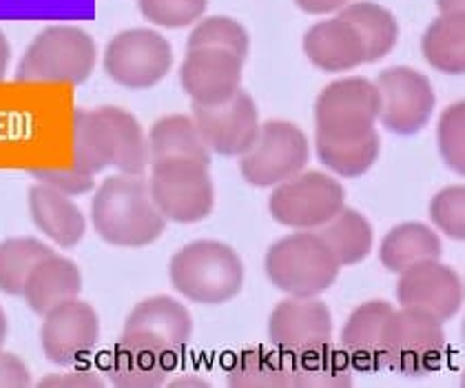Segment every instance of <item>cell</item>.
Here are the masks:
<instances>
[{
  "label": "cell",
  "mask_w": 465,
  "mask_h": 388,
  "mask_svg": "<svg viewBox=\"0 0 465 388\" xmlns=\"http://www.w3.org/2000/svg\"><path fill=\"white\" fill-rule=\"evenodd\" d=\"M74 166L89 175L115 169L143 175L149 169L146 134L131 111L120 107L75 109L72 115Z\"/></svg>",
  "instance_id": "cell-1"
},
{
  "label": "cell",
  "mask_w": 465,
  "mask_h": 388,
  "mask_svg": "<svg viewBox=\"0 0 465 388\" xmlns=\"http://www.w3.org/2000/svg\"><path fill=\"white\" fill-rule=\"evenodd\" d=\"M91 224L107 244L143 249L162 238L166 229L143 175H111L91 200Z\"/></svg>",
  "instance_id": "cell-2"
},
{
  "label": "cell",
  "mask_w": 465,
  "mask_h": 388,
  "mask_svg": "<svg viewBox=\"0 0 465 388\" xmlns=\"http://www.w3.org/2000/svg\"><path fill=\"white\" fill-rule=\"evenodd\" d=\"M169 280L186 300L220 306L244 286V264L237 251L224 242L195 240L171 258Z\"/></svg>",
  "instance_id": "cell-3"
},
{
  "label": "cell",
  "mask_w": 465,
  "mask_h": 388,
  "mask_svg": "<svg viewBox=\"0 0 465 388\" xmlns=\"http://www.w3.org/2000/svg\"><path fill=\"white\" fill-rule=\"evenodd\" d=\"M98 47L75 25H49L25 49L16 67L18 83L83 85L95 69Z\"/></svg>",
  "instance_id": "cell-4"
},
{
  "label": "cell",
  "mask_w": 465,
  "mask_h": 388,
  "mask_svg": "<svg viewBox=\"0 0 465 388\" xmlns=\"http://www.w3.org/2000/svg\"><path fill=\"white\" fill-rule=\"evenodd\" d=\"M264 269L272 286L291 297H317L331 289L341 266L317 231H297L266 251Z\"/></svg>",
  "instance_id": "cell-5"
},
{
  "label": "cell",
  "mask_w": 465,
  "mask_h": 388,
  "mask_svg": "<svg viewBox=\"0 0 465 388\" xmlns=\"http://www.w3.org/2000/svg\"><path fill=\"white\" fill-rule=\"evenodd\" d=\"M383 364L406 377L430 375L446 360L443 322L417 309H394L383 326Z\"/></svg>",
  "instance_id": "cell-6"
},
{
  "label": "cell",
  "mask_w": 465,
  "mask_h": 388,
  "mask_svg": "<svg viewBox=\"0 0 465 388\" xmlns=\"http://www.w3.org/2000/svg\"><path fill=\"white\" fill-rule=\"evenodd\" d=\"M149 166V194L166 222L195 224L209 218L215 206V186L209 164L171 158Z\"/></svg>",
  "instance_id": "cell-7"
},
{
  "label": "cell",
  "mask_w": 465,
  "mask_h": 388,
  "mask_svg": "<svg viewBox=\"0 0 465 388\" xmlns=\"http://www.w3.org/2000/svg\"><path fill=\"white\" fill-rule=\"evenodd\" d=\"M346 206V191L332 175L300 171L272 189L269 211L272 220L295 231H317Z\"/></svg>",
  "instance_id": "cell-8"
},
{
  "label": "cell",
  "mask_w": 465,
  "mask_h": 388,
  "mask_svg": "<svg viewBox=\"0 0 465 388\" xmlns=\"http://www.w3.org/2000/svg\"><path fill=\"white\" fill-rule=\"evenodd\" d=\"M103 65L115 85L131 92H144L171 72L173 47L155 29H124L109 40Z\"/></svg>",
  "instance_id": "cell-9"
},
{
  "label": "cell",
  "mask_w": 465,
  "mask_h": 388,
  "mask_svg": "<svg viewBox=\"0 0 465 388\" xmlns=\"http://www.w3.org/2000/svg\"><path fill=\"white\" fill-rule=\"evenodd\" d=\"M311 158L308 138L297 124L269 120L260 124L255 140L240 155V174L252 186H277L304 171Z\"/></svg>",
  "instance_id": "cell-10"
},
{
  "label": "cell",
  "mask_w": 465,
  "mask_h": 388,
  "mask_svg": "<svg viewBox=\"0 0 465 388\" xmlns=\"http://www.w3.org/2000/svg\"><path fill=\"white\" fill-rule=\"evenodd\" d=\"M379 92L368 78H341L328 85L315 104L317 135L331 140H357L375 131Z\"/></svg>",
  "instance_id": "cell-11"
},
{
  "label": "cell",
  "mask_w": 465,
  "mask_h": 388,
  "mask_svg": "<svg viewBox=\"0 0 465 388\" xmlns=\"http://www.w3.org/2000/svg\"><path fill=\"white\" fill-rule=\"evenodd\" d=\"M379 123L397 135L419 134L437 107L428 75L411 67H391L379 74Z\"/></svg>",
  "instance_id": "cell-12"
},
{
  "label": "cell",
  "mask_w": 465,
  "mask_h": 388,
  "mask_svg": "<svg viewBox=\"0 0 465 388\" xmlns=\"http://www.w3.org/2000/svg\"><path fill=\"white\" fill-rule=\"evenodd\" d=\"M193 120L202 140L217 155L240 158L260 131V111L249 92L240 89L217 104H193Z\"/></svg>",
  "instance_id": "cell-13"
},
{
  "label": "cell",
  "mask_w": 465,
  "mask_h": 388,
  "mask_svg": "<svg viewBox=\"0 0 465 388\" xmlns=\"http://www.w3.org/2000/svg\"><path fill=\"white\" fill-rule=\"evenodd\" d=\"M397 300L406 309L423 311L434 320L448 322L463 306V280L439 260L421 262L399 274Z\"/></svg>",
  "instance_id": "cell-14"
},
{
  "label": "cell",
  "mask_w": 465,
  "mask_h": 388,
  "mask_svg": "<svg viewBox=\"0 0 465 388\" xmlns=\"http://www.w3.org/2000/svg\"><path fill=\"white\" fill-rule=\"evenodd\" d=\"M40 344L49 362L72 366L84 360L100 340V317L87 302L72 300L43 315Z\"/></svg>",
  "instance_id": "cell-15"
},
{
  "label": "cell",
  "mask_w": 465,
  "mask_h": 388,
  "mask_svg": "<svg viewBox=\"0 0 465 388\" xmlns=\"http://www.w3.org/2000/svg\"><path fill=\"white\" fill-rule=\"evenodd\" d=\"M332 337L331 309L317 297H288L272 309L269 340L282 355L295 357Z\"/></svg>",
  "instance_id": "cell-16"
},
{
  "label": "cell",
  "mask_w": 465,
  "mask_h": 388,
  "mask_svg": "<svg viewBox=\"0 0 465 388\" xmlns=\"http://www.w3.org/2000/svg\"><path fill=\"white\" fill-rule=\"evenodd\" d=\"M244 58L224 49H189L180 67V85L193 104H217L242 89Z\"/></svg>",
  "instance_id": "cell-17"
},
{
  "label": "cell",
  "mask_w": 465,
  "mask_h": 388,
  "mask_svg": "<svg viewBox=\"0 0 465 388\" xmlns=\"http://www.w3.org/2000/svg\"><path fill=\"white\" fill-rule=\"evenodd\" d=\"M123 333L143 337L180 360L193 335V317L175 297L153 295L134 306Z\"/></svg>",
  "instance_id": "cell-18"
},
{
  "label": "cell",
  "mask_w": 465,
  "mask_h": 388,
  "mask_svg": "<svg viewBox=\"0 0 465 388\" xmlns=\"http://www.w3.org/2000/svg\"><path fill=\"white\" fill-rule=\"evenodd\" d=\"M178 357L138 335L123 333L107 362L109 382L118 388H158L166 384Z\"/></svg>",
  "instance_id": "cell-19"
},
{
  "label": "cell",
  "mask_w": 465,
  "mask_h": 388,
  "mask_svg": "<svg viewBox=\"0 0 465 388\" xmlns=\"http://www.w3.org/2000/svg\"><path fill=\"white\" fill-rule=\"evenodd\" d=\"M29 215L36 229L60 249H72L87 234V218L69 195L36 183L27 194Z\"/></svg>",
  "instance_id": "cell-20"
},
{
  "label": "cell",
  "mask_w": 465,
  "mask_h": 388,
  "mask_svg": "<svg viewBox=\"0 0 465 388\" xmlns=\"http://www.w3.org/2000/svg\"><path fill=\"white\" fill-rule=\"evenodd\" d=\"M392 306L383 300L363 302L352 311L341 331V349L351 360L352 369L377 373L383 366L381 337L383 326L392 313Z\"/></svg>",
  "instance_id": "cell-21"
},
{
  "label": "cell",
  "mask_w": 465,
  "mask_h": 388,
  "mask_svg": "<svg viewBox=\"0 0 465 388\" xmlns=\"http://www.w3.org/2000/svg\"><path fill=\"white\" fill-rule=\"evenodd\" d=\"M304 54L317 69L326 74L352 72L363 65V45L351 23L328 18L312 25L304 36Z\"/></svg>",
  "instance_id": "cell-22"
},
{
  "label": "cell",
  "mask_w": 465,
  "mask_h": 388,
  "mask_svg": "<svg viewBox=\"0 0 465 388\" xmlns=\"http://www.w3.org/2000/svg\"><path fill=\"white\" fill-rule=\"evenodd\" d=\"M80 291H83V275L78 264L52 251L34 266L20 295L34 313L47 315L55 306L78 300Z\"/></svg>",
  "instance_id": "cell-23"
},
{
  "label": "cell",
  "mask_w": 465,
  "mask_h": 388,
  "mask_svg": "<svg viewBox=\"0 0 465 388\" xmlns=\"http://www.w3.org/2000/svg\"><path fill=\"white\" fill-rule=\"evenodd\" d=\"M352 364L346 353L332 342L288 357V386L291 388H348L355 384Z\"/></svg>",
  "instance_id": "cell-24"
},
{
  "label": "cell",
  "mask_w": 465,
  "mask_h": 388,
  "mask_svg": "<svg viewBox=\"0 0 465 388\" xmlns=\"http://www.w3.org/2000/svg\"><path fill=\"white\" fill-rule=\"evenodd\" d=\"M441 258V238L423 222H403L386 234L379 246V260L392 274H403L414 264Z\"/></svg>",
  "instance_id": "cell-25"
},
{
  "label": "cell",
  "mask_w": 465,
  "mask_h": 388,
  "mask_svg": "<svg viewBox=\"0 0 465 388\" xmlns=\"http://www.w3.org/2000/svg\"><path fill=\"white\" fill-rule=\"evenodd\" d=\"M146 147L151 163L171 158L211 163V151L202 140L195 120L189 115H164L155 120L146 134Z\"/></svg>",
  "instance_id": "cell-26"
},
{
  "label": "cell",
  "mask_w": 465,
  "mask_h": 388,
  "mask_svg": "<svg viewBox=\"0 0 465 388\" xmlns=\"http://www.w3.org/2000/svg\"><path fill=\"white\" fill-rule=\"evenodd\" d=\"M340 18L355 27L363 45V63H377L392 52L399 38V23L388 7L371 0L348 3Z\"/></svg>",
  "instance_id": "cell-27"
},
{
  "label": "cell",
  "mask_w": 465,
  "mask_h": 388,
  "mask_svg": "<svg viewBox=\"0 0 465 388\" xmlns=\"http://www.w3.org/2000/svg\"><path fill=\"white\" fill-rule=\"evenodd\" d=\"M317 235L331 249L340 266H352L366 260L372 251V242H375L372 226L366 215L355 209H346V206L335 218L320 226Z\"/></svg>",
  "instance_id": "cell-28"
},
{
  "label": "cell",
  "mask_w": 465,
  "mask_h": 388,
  "mask_svg": "<svg viewBox=\"0 0 465 388\" xmlns=\"http://www.w3.org/2000/svg\"><path fill=\"white\" fill-rule=\"evenodd\" d=\"M226 384L232 388H291L288 357L264 346L237 353L226 371Z\"/></svg>",
  "instance_id": "cell-29"
},
{
  "label": "cell",
  "mask_w": 465,
  "mask_h": 388,
  "mask_svg": "<svg viewBox=\"0 0 465 388\" xmlns=\"http://www.w3.org/2000/svg\"><path fill=\"white\" fill-rule=\"evenodd\" d=\"M317 158L320 163L341 178H359L368 174L377 163L381 140L377 131L357 140H331L323 135H315Z\"/></svg>",
  "instance_id": "cell-30"
},
{
  "label": "cell",
  "mask_w": 465,
  "mask_h": 388,
  "mask_svg": "<svg viewBox=\"0 0 465 388\" xmlns=\"http://www.w3.org/2000/svg\"><path fill=\"white\" fill-rule=\"evenodd\" d=\"M421 52L437 72L463 75L465 72V16H439L430 23Z\"/></svg>",
  "instance_id": "cell-31"
},
{
  "label": "cell",
  "mask_w": 465,
  "mask_h": 388,
  "mask_svg": "<svg viewBox=\"0 0 465 388\" xmlns=\"http://www.w3.org/2000/svg\"><path fill=\"white\" fill-rule=\"evenodd\" d=\"M52 246L38 238H7L0 242V291L5 295H20L27 275Z\"/></svg>",
  "instance_id": "cell-32"
},
{
  "label": "cell",
  "mask_w": 465,
  "mask_h": 388,
  "mask_svg": "<svg viewBox=\"0 0 465 388\" xmlns=\"http://www.w3.org/2000/svg\"><path fill=\"white\" fill-rule=\"evenodd\" d=\"M251 47L249 32L240 20L229 16H209L197 20L186 40V49H224L246 60Z\"/></svg>",
  "instance_id": "cell-33"
},
{
  "label": "cell",
  "mask_w": 465,
  "mask_h": 388,
  "mask_svg": "<svg viewBox=\"0 0 465 388\" xmlns=\"http://www.w3.org/2000/svg\"><path fill=\"white\" fill-rule=\"evenodd\" d=\"M209 0H138L144 20L162 29H184L204 16Z\"/></svg>",
  "instance_id": "cell-34"
},
{
  "label": "cell",
  "mask_w": 465,
  "mask_h": 388,
  "mask_svg": "<svg viewBox=\"0 0 465 388\" xmlns=\"http://www.w3.org/2000/svg\"><path fill=\"white\" fill-rule=\"evenodd\" d=\"M437 144L443 163L459 175L465 174V103L450 104L437 124Z\"/></svg>",
  "instance_id": "cell-35"
},
{
  "label": "cell",
  "mask_w": 465,
  "mask_h": 388,
  "mask_svg": "<svg viewBox=\"0 0 465 388\" xmlns=\"http://www.w3.org/2000/svg\"><path fill=\"white\" fill-rule=\"evenodd\" d=\"M430 218L448 238L465 240V186H448L430 203Z\"/></svg>",
  "instance_id": "cell-36"
},
{
  "label": "cell",
  "mask_w": 465,
  "mask_h": 388,
  "mask_svg": "<svg viewBox=\"0 0 465 388\" xmlns=\"http://www.w3.org/2000/svg\"><path fill=\"white\" fill-rule=\"evenodd\" d=\"M29 175L40 184H47L52 189L60 191V194L69 195H83L89 194L91 189L95 186V175L84 174V171L75 169H54V166H43V169H29Z\"/></svg>",
  "instance_id": "cell-37"
},
{
  "label": "cell",
  "mask_w": 465,
  "mask_h": 388,
  "mask_svg": "<svg viewBox=\"0 0 465 388\" xmlns=\"http://www.w3.org/2000/svg\"><path fill=\"white\" fill-rule=\"evenodd\" d=\"M43 388H103L104 380L98 373L87 369H74L69 373H54L38 382Z\"/></svg>",
  "instance_id": "cell-38"
},
{
  "label": "cell",
  "mask_w": 465,
  "mask_h": 388,
  "mask_svg": "<svg viewBox=\"0 0 465 388\" xmlns=\"http://www.w3.org/2000/svg\"><path fill=\"white\" fill-rule=\"evenodd\" d=\"M32 384L27 364L14 353L0 349V388H25Z\"/></svg>",
  "instance_id": "cell-39"
},
{
  "label": "cell",
  "mask_w": 465,
  "mask_h": 388,
  "mask_svg": "<svg viewBox=\"0 0 465 388\" xmlns=\"http://www.w3.org/2000/svg\"><path fill=\"white\" fill-rule=\"evenodd\" d=\"M348 3H351V0H295V5L302 9V12L312 14V16H323V14L340 12V9L346 7Z\"/></svg>",
  "instance_id": "cell-40"
},
{
  "label": "cell",
  "mask_w": 465,
  "mask_h": 388,
  "mask_svg": "<svg viewBox=\"0 0 465 388\" xmlns=\"http://www.w3.org/2000/svg\"><path fill=\"white\" fill-rule=\"evenodd\" d=\"M441 16H465V0H434Z\"/></svg>",
  "instance_id": "cell-41"
},
{
  "label": "cell",
  "mask_w": 465,
  "mask_h": 388,
  "mask_svg": "<svg viewBox=\"0 0 465 388\" xmlns=\"http://www.w3.org/2000/svg\"><path fill=\"white\" fill-rule=\"evenodd\" d=\"M9 63H12V45H9L7 36H5V32L0 29V80L7 75Z\"/></svg>",
  "instance_id": "cell-42"
},
{
  "label": "cell",
  "mask_w": 465,
  "mask_h": 388,
  "mask_svg": "<svg viewBox=\"0 0 465 388\" xmlns=\"http://www.w3.org/2000/svg\"><path fill=\"white\" fill-rule=\"evenodd\" d=\"M171 386H209V382L197 380V377H180V380L171 382Z\"/></svg>",
  "instance_id": "cell-43"
},
{
  "label": "cell",
  "mask_w": 465,
  "mask_h": 388,
  "mask_svg": "<svg viewBox=\"0 0 465 388\" xmlns=\"http://www.w3.org/2000/svg\"><path fill=\"white\" fill-rule=\"evenodd\" d=\"M7 331H9V324H7V315H5L3 306H0V349H3L5 340H7Z\"/></svg>",
  "instance_id": "cell-44"
}]
</instances>
